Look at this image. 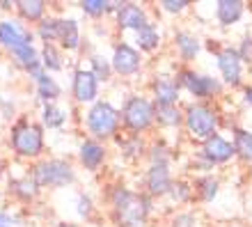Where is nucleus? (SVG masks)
Listing matches in <instances>:
<instances>
[{"label": "nucleus", "instance_id": "46", "mask_svg": "<svg viewBox=\"0 0 252 227\" xmlns=\"http://www.w3.org/2000/svg\"><path fill=\"white\" fill-rule=\"evenodd\" d=\"M0 227H9V225H0Z\"/></svg>", "mask_w": 252, "mask_h": 227}, {"label": "nucleus", "instance_id": "21", "mask_svg": "<svg viewBox=\"0 0 252 227\" xmlns=\"http://www.w3.org/2000/svg\"><path fill=\"white\" fill-rule=\"evenodd\" d=\"M174 48H177L181 62H192L199 55L202 44H199V39L192 32H188V30H179V32H174Z\"/></svg>", "mask_w": 252, "mask_h": 227}, {"label": "nucleus", "instance_id": "2", "mask_svg": "<svg viewBox=\"0 0 252 227\" xmlns=\"http://www.w3.org/2000/svg\"><path fill=\"white\" fill-rule=\"evenodd\" d=\"M9 147L12 152L23 161H37L44 159L46 152V135L44 127L32 122L30 117H21L9 129Z\"/></svg>", "mask_w": 252, "mask_h": 227}, {"label": "nucleus", "instance_id": "24", "mask_svg": "<svg viewBox=\"0 0 252 227\" xmlns=\"http://www.w3.org/2000/svg\"><path fill=\"white\" fill-rule=\"evenodd\" d=\"M158 46H160V30L154 21H149V23H145V26L135 32V48H138V51H145V53H152V51H156Z\"/></svg>", "mask_w": 252, "mask_h": 227}, {"label": "nucleus", "instance_id": "15", "mask_svg": "<svg viewBox=\"0 0 252 227\" xmlns=\"http://www.w3.org/2000/svg\"><path fill=\"white\" fill-rule=\"evenodd\" d=\"M149 23V16H147V9L138 2H122V7L117 9L115 14V26L117 30H133V32H138L140 28Z\"/></svg>", "mask_w": 252, "mask_h": 227}, {"label": "nucleus", "instance_id": "44", "mask_svg": "<svg viewBox=\"0 0 252 227\" xmlns=\"http://www.w3.org/2000/svg\"><path fill=\"white\" fill-rule=\"evenodd\" d=\"M2 179H5V161L0 159V184H2Z\"/></svg>", "mask_w": 252, "mask_h": 227}, {"label": "nucleus", "instance_id": "22", "mask_svg": "<svg viewBox=\"0 0 252 227\" xmlns=\"http://www.w3.org/2000/svg\"><path fill=\"white\" fill-rule=\"evenodd\" d=\"M9 60H12V65L16 69H21V71H30V69L34 67V65H39V48L34 46V44H23V46L14 48V51H9Z\"/></svg>", "mask_w": 252, "mask_h": 227}, {"label": "nucleus", "instance_id": "37", "mask_svg": "<svg viewBox=\"0 0 252 227\" xmlns=\"http://www.w3.org/2000/svg\"><path fill=\"white\" fill-rule=\"evenodd\" d=\"M158 5H160V9L167 14H181V12H186L190 2H188V0H160Z\"/></svg>", "mask_w": 252, "mask_h": 227}, {"label": "nucleus", "instance_id": "12", "mask_svg": "<svg viewBox=\"0 0 252 227\" xmlns=\"http://www.w3.org/2000/svg\"><path fill=\"white\" fill-rule=\"evenodd\" d=\"M197 154L211 165H222V163H227V161H232L236 156V149H234V142H229L227 138L216 133L209 140L202 142V149Z\"/></svg>", "mask_w": 252, "mask_h": 227}, {"label": "nucleus", "instance_id": "27", "mask_svg": "<svg viewBox=\"0 0 252 227\" xmlns=\"http://www.w3.org/2000/svg\"><path fill=\"white\" fill-rule=\"evenodd\" d=\"M117 140V145H120V152H122V156L124 159H128V161H135V159H140L142 154H147V145H145V140L140 138V135H135V133H126V135H117L115 138Z\"/></svg>", "mask_w": 252, "mask_h": 227}, {"label": "nucleus", "instance_id": "29", "mask_svg": "<svg viewBox=\"0 0 252 227\" xmlns=\"http://www.w3.org/2000/svg\"><path fill=\"white\" fill-rule=\"evenodd\" d=\"M156 124L163 129H177L184 124V110L179 106H156Z\"/></svg>", "mask_w": 252, "mask_h": 227}, {"label": "nucleus", "instance_id": "23", "mask_svg": "<svg viewBox=\"0 0 252 227\" xmlns=\"http://www.w3.org/2000/svg\"><path fill=\"white\" fill-rule=\"evenodd\" d=\"M34 92H37V99H39L41 106H44V103H55V101L60 99L62 87H60V83L46 71L39 80H34Z\"/></svg>", "mask_w": 252, "mask_h": 227}, {"label": "nucleus", "instance_id": "9", "mask_svg": "<svg viewBox=\"0 0 252 227\" xmlns=\"http://www.w3.org/2000/svg\"><path fill=\"white\" fill-rule=\"evenodd\" d=\"M34 30L23 23L21 19H0V48L2 51H14L23 44H34Z\"/></svg>", "mask_w": 252, "mask_h": 227}, {"label": "nucleus", "instance_id": "32", "mask_svg": "<svg viewBox=\"0 0 252 227\" xmlns=\"http://www.w3.org/2000/svg\"><path fill=\"white\" fill-rule=\"evenodd\" d=\"M234 149H236V156L241 161L252 163V131L234 129Z\"/></svg>", "mask_w": 252, "mask_h": 227}, {"label": "nucleus", "instance_id": "4", "mask_svg": "<svg viewBox=\"0 0 252 227\" xmlns=\"http://www.w3.org/2000/svg\"><path fill=\"white\" fill-rule=\"evenodd\" d=\"M30 177L41 191L66 188L76 184V170L66 159H39L30 167Z\"/></svg>", "mask_w": 252, "mask_h": 227}, {"label": "nucleus", "instance_id": "39", "mask_svg": "<svg viewBox=\"0 0 252 227\" xmlns=\"http://www.w3.org/2000/svg\"><path fill=\"white\" fill-rule=\"evenodd\" d=\"M241 55V60L248 62V65H252V37H246V39L241 41V46L236 48Z\"/></svg>", "mask_w": 252, "mask_h": 227}, {"label": "nucleus", "instance_id": "38", "mask_svg": "<svg viewBox=\"0 0 252 227\" xmlns=\"http://www.w3.org/2000/svg\"><path fill=\"white\" fill-rule=\"evenodd\" d=\"M170 227H197V218H195V214H190V211H181V214L172 216Z\"/></svg>", "mask_w": 252, "mask_h": 227}, {"label": "nucleus", "instance_id": "30", "mask_svg": "<svg viewBox=\"0 0 252 227\" xmlns=\"http://www.w3.org/2000/svg\"><path fill=\"white\" fill-rule=\"evenodd\" d=\"M218 188H220V181L211 174H204V177H197L195 184H192V191L197 193V197L202 202H213L216 195H218Z\"/></svg>", "mask_w": 252, "mask_h": 227}, {"label": "nucleus", "instance_id": "6", "mask_svg": "<svg viewBox=\"0 0 252 227\" xmlns=\"http://www.w3.org/2000/svg\"><path fill=\"white\" fill-rule=\"evenodd\" d=\"M184 127H186L188 135L192 140L204 142L211 135L218 133L220 127V115L213 106H209L206 101H197L184 110Z\"/></svg>", "mask_w": 252, "mask_h": 227}, {"label": "nucleus", "instance_id": "5", "mask_svg": "<svg viewBox=\"0 0 252 227\" xmlns=\"http://www.w3.org/2000/svg\"><path fill=\"white\" fill-rule=\"evenodd\" d=\"M120 113H122V127L128 133L142 135L156 122V103L152 99L142 97V94H131V97L124 99Z\"/></svg>", "mask_w": 252, "mask_h": 227}, {"label": "nucleus", "instance_id": "41", "mask_svg": "<svg viewBox=\"0 0 252 227\" xmlns=\"http://www.w3.org/2000/svg\"><path fill=\"white\" fill-rule=\"evenodd\" d=\"M19 223V218L14 214H9V211H5V209H0V225H9V227H14Z\"/></svg>", "mask_w": 252, "mask_h": 227}, {"label": "nucleus", "instance_id": "40", "mask_svg": "<svg viewBox=\"0 0 252 227\" xmlns=\"http://www.w3.org/2000/svg\"><path fill=\"white\" fill-rule=\"evenodd\" d=\"M0 108H2V117H5V120H14V115H16L14 101H9L7 97H0Z\"/></svg>", "mask_w": 252, "mask_h": 227}, {"label": "nucleus", "instance_id": "3", "mask_svg": "<svg viewBox=\"0 0 252 227\" xmlns=\"http://www.w3.org/2000/svg\"><path fill=\"white\" fill-rule=\"evenodd\" d=\"M87 138H94L99 142L115 140L120 135L122 127V113L120 108H115L108 99H99L96 103L87 106L85 117H83Z\"/></svg>", "mask_w": 252, "mask_h": 227}, {"label": "nucleus", "instance_id": "43", "mask_svg": "<svg viewBox=\"0 0 252 227\" xmlns=\"http://www.w3.org/2000/svg\"><path fill=\"white\" fill-rule=\"evenodd\" d=\"M243 101H246V103H250V106H252V85H248L246 90H243Z\"/></svg>", "mask_w": 252, "mask_h": 227}, {"label": "nucleus", "instance_id": "13", "mask_svg": "<svg viewBox=\"0 0 252 227\" xmlns=\"http://www.w3.org/2000/svg\"><path fill=\"white\" fill-rule=\"evenodd\" d=\"M108 161V147L106 142H99L94 138H85L78 145V163L87 172H99L103 163Z\"/></svg>", "mask_w": 252, "mask_h": 227}, {"label": "nucleus", "instance_id": "18", "mask_svg": "<svg viewBox=\"0 0 252 227\" xmlns=\"http://www.w3.org/2000/svg\"><path fill=\"white\" fill-rule=\"evenodd\" d=\"M58 46L66 53H76L83 48V32H80V23L71 16H60V41Z\"/></svg>", "mask_w": 252, "mask_h": 227}, {"label": "nucleus", "instance_id": "7", "mask_svg": "<svg viewBox=\"0 0 252 227\" xmlns=\"http://www.w3.org/2000/svg\"><path fill=\"white\" fill-rule=\"evenodd\" d=\"M177 83H179L181 90H186L190 97L195 99L204 101V99H211L216 94H220L222 90V83L213 76H206V74H197L192 69H181L177 74Z\"/></svg>", "mask_w": 252, "mask_h": 227}, {"label": "nucleus", "instance_id": "35", "mask_svg": "<svg viewBox=\"0 0 252 227\" xmlns=\"http://www.w3.org/2000/svg\"><path fill=\"white\" fill-rule=\"evenodd\" d=\"M192 195H195V191H192V184H188V181H184V179H177L172 184V188H170L167 197H170L172 202H177V204H186Z\"/></svg>", "mask_w": 252, "mask_h": 227}, {"label": "nucleus", "instance_id": "14", "mask_svg": "<svg viewBox=\"0 0 252 227\" xmlns=\"http://www.w3.org/2000/svg\"><path fill=\"white\" fill-rule=\"evenodd\" d=\"M172 184L170 165H149L145 170V193L149 197H167Z\"/></svg>", "mask_w": 252, "mask_h": 227}, {"label": "nucleus", "instance_id": "33", "mask_svg": "<svg viewBox=\"0 0 252 227\" xmlns=\"http://www.w3.org/2000/svg\"><path fill=\"white\" fill-rule=\"evenodd\" d=\"M80 7V12L90 16V19H101V16H106L110 14V0H80L76 2Z\"/></svg>", "mask_w": 252, "mask_h": 227}, {"label": "nucleus", "instance_id": "26", "mask_svg": "<svg viewBox=\"0 0 252 227\" xmlns=\"http://www.w3.org/2000/svg\"><path fill=\"white\" fill-rule=\"evenodd\" d=\"M39 120H41V127L44 129L58 131V129H62L66 124L69 113H66L62 106H58V103H44V106H41V113H39Z\"/></svg>", "mask_w": 252, "mask_h": 227}, {"label": "nucleus", "instance_id": "1", "mask_svg": "<svg viewBox=\"0 0 252 227\" xmlns=\"http://www.w3.org/2000/svg\"><path fill=\"white\" fill-rule=\"evenodd\" d=\"M108 204L115 227H145L152 214V197L147 193H135L122 184L108 191Z\"/></svg>", "mask_w": 252, "mask_h": 227}, {"label": "nucleus", "instance_id": "11", "mask_svg": "<svg viewBox=\"0 0 252 227\" xmlns=\"http://www.w3.org/2000/svg\"><path fill=\"white\" fill-rule=\"evenodd\" d=\"M110 65H113V71L122 78H128V76H135L142 69V55L135 46L120 41L115 44L113 55H110Z\"/></svg>", "mask_w": 252, "mask_h": 227}, {"label": "nucleus", "instance_id": "28", "mask_svg": "<svg viewBox=\"0 0 252 227\" xmlns=\"http://www.w3.org/2000/svg\"><path fill=\"white\" fill-rule=\"evenodd\" d=\"M34 37L41 44H58L60 41V16H46L34 26Z\"/></svg>", "mask_w": 252, "mask_h": 227}, {"label": "nucleus", "instance_id": "17", "mask_svg": "<svg viewBox=\"0 0 252 227\" xmlns=\"http://www.w3.org/2000/svg\"><path fill=\"white\" fill-rule=\"evenodd\" d=\"M7 188H9V195L16 202H21V204H32L41 193V188L34 184L30 172L21 174V177H12V179L7 181Z\"/></svg>", "mask_w": 252, "mask_h": 227}, {"label": "nucleus", "instance_id": "20", "mask_svg": "<svg viewBox=\"0 0 252 227\" xmlns=\"http://www.w3.org/2000/svg\"><path fill=\"white\" fill-rule=\"evenodd\" d=\"M243 12H246V2H241V0H218L216 2V19L225 28L236 26L243 19Z\"/></svg>", "mask_w": 252, "mask_h": 227}, {"label": "nucleus", "instance_id": "34", "mask_svg": "<svg viewBox=\"0 0 252 227\" xmlns=\"http://www.w3.org/2000/svg\"><path fill=\"white\" fill-rule=\"evenodd\" d=\"M147 156H149V165H170L174 159V154L170 147H165L163 142L158 145H152L147 149Z\"/></svg>", "mask_w": 252, "mask_h": 227}, {"label": "nucleus", "instance_id": "31", "mask_svg": "<svg viewBox=\"0 0 252 227\" xmlns=\"http://www.w3.org/2000/svg\"><path fill=\"white\" fill-rule=\"evenodd\" d=\"M87 62H90V71L99 78V83H108L113 78L115 71H113V65H110V58H106L101 53H90Z\"/></svg>", "mask_w": 252, "mask_h": 227}, {"label": "nucleus", "instance_id": "19", "mask_svg": "<svg viewBox=\"0 0 252 227\" xmlns=\"http://www.w3.org/2000/svg\"><path fill=\"white\" fill-rule=\"evenodd\" d=\"M16 16L23 23H41L48 16V2L46 0H16Z\"/></svg>", "mask_w": 252, "mask_h": 227}, {"label": "nucleus", "instance_id": "42", "mask_svg": "<svg viewBox=\"0 0 252 227\" xmlns=\"http://www.w3.org/2000/svg\"><path fill=\"white\" fill-rule=\"evenodd\" d=\"M14 5H16V2H12V0H0V9H2V12H12Z\"/></svg>", "mask_w": 252, "mask_h": 227}, {"label": "nucleus", "instance_id": "25", "mask_svg": "<svg viewBox=\"0 0 252 227\" xmlns=\"http://www.w3.org/2000/svg\"><path fill=\"white\" fill-rule=\"evenodd\" d=\"M39 60L44 65L48 74H58V71H64V55H62V48L58 44H41L39 48Z\"/></svg>", "mask_w": 252, "mask_h": 227}, {"label": "nucleus", "instance_id": "36", "mask_svg": "<svg viewBox=\"0 0 252 227\" xmlns=\"http://www.w3.org/2000/svg\"><path fill=\"white\" fill-rule=\"evenodd\" d=\"M76 214L80 216V218H85V221H90L94 214V202L92 197L87 193H80L78 195V200H76Z\"/></svg>", "mask_w": 252, "mask_h": 227}, {"label": "nucleus", "instance_id": "10", "mask_svg": "<svg viewBox=\"0 0 252 227\" xmlns=\"http://www.w3.org/2000/svg\"><path fill=\"white\" fill-rule=\"evenodd\" d=\"M216 65H218L220 78L229 87H239L243 80V60L234 46H222L216 51Z\"/></svg>", "mask_w": 252, "mask_h": 227}, {"label": "nucleus", "instance_id": "8", "mask_svg": "<svg viewBox=\"0 0 252 227\" xmlns=\"http://www.w3.org/2000/svg\"><path fill=\"white\" fill-rule=\"evenodd\" d=\"M101 83L99 78L85 67H76L71 74V97L80 106H92L99 101Z\"/></svg>", "mask_w": 252, "mask_h": 227}, {"label": "nucleus", "instance_id": "45", "mask_svg": "<svg viewBox=\"0 0 252 227\" xmlns=\"http://www.w3.org/2000/svg\"><path fill=\"white\" fill-rule=\"evenodd\" d=\"M53 227H78L76 223H58V225H53Z\"/></svg>", "mask_w": 252, "mask_h": 227}, {"label": "nucleus", "instance_id": "16", "mask_svg": "<svg viewBox=\"0 0 252 227\" xmlns=\"http://www.w3.org/2000/svg\"><path fill=\"white\" fill-rule=\"evenodd\" d=\"M152 97L156 106H177L181 97V87L170 76H156L152 80Z\"/></svg>", "mask_w": 252, "mask_h": 227}]
</instances>
